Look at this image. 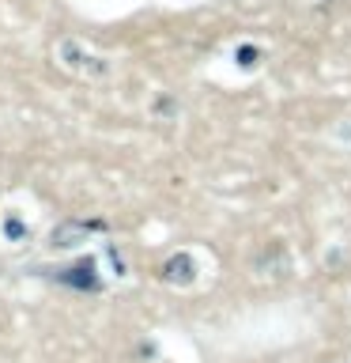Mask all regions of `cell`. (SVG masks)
<instances>
[{
  "label": "cell",
  "mask_w": 351,
  "mask_h": 363,
  "mask_svg": "<svg viewBox=\"0 0 351 363\" xmlns=\"http://www.w3.org/2000/svg\"><path fill=\"white\" fill-rule=\"evenodd\" d=\"M61 57H64L68 68H76V72H87V76H102V72H106V65H102L98 57H87L76 42H61Z\"/></svg>",
  "instance_id": "cell-1"
}]
</instances>
